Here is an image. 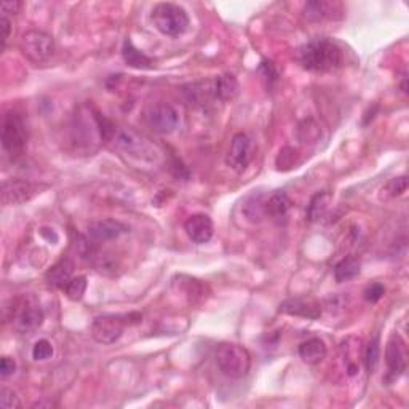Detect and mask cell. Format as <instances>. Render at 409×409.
Segmentation results:
<instances>
[{"label":"cell","mask_w":409,"mask_h":409,"mask_svg":"<svg viewBox=\"0 0 409 409\" xmlns=\"http://www.w3.org/2000/svg\"><path fill=\"white\" fill-rule=\"evenodd\" d=\"M297 59L302 68L310 72H331L341 68L344 61L342 50L330 39H315L302 45L297 52Z\"/></svg>","instance_id":"cell-1"},{"label":"cell","mask_w":409,"mask_h":409,"mask_svg":"<svg viewBox=\"0 0 409 409\" xmlns=\"http://www.w3.org/2000/svg\"><path fill=\"white\" fill-rule=\"evenodd\" d=\"M216 365L229 379H243L251 370V355L243 346L234 342H222L215 352Z\"/></svg>","instance_id":"cell-2"},{"label":"cell","mask_w":409,"mask_h":409,"mask_svg":"<svg viewBox=\"0 0 409 409\" xmlns=\"http://www.w3.org/2000/svg\"><path fill=\"white\" fill-rule=\"evenodd\" d=\"M155 29L168 37H179L190 26L189 14L181 5L161 2L157 3L150 14Z\"/></svg>","instance_id":"cell-3"},{"label":"cell","mask_w":409,"mask_h":409,"mask_svg":"<svg viewBox=\"0 0 409 409\" xmlns=\"http://www.w3.org/2000/svg\"><path fill=\"white\" fill-rule=\"evenodd\" d=\"M19 50L23 57L34 64H45L57 53V43L48 32L40 29H29L19 39Z\"/></svg>","instance_id":"cell-4"},{"label":"cell","mask_w":409,"mask_h":409,"mask_svg":"<svg viewBox=\"0 0 409 409\" xmlns=\"http://www.w3.org/2000/svg\"><path fill=\"white\" fill-rule=\"evenodd\" d=\"M28 144L26 123L18 112H8L2 125V148L12 157H18L24 152Z\"/></svg>","instance_id":"cell-5"},{"label":"cell","mask_w":409,"mask_h":409,"mask_svg":"<svg viewBox=\"0 0 409 409\" xmlns=\"http://www.w3.org/2000/svg\"><path fill=\"white\" fill-rule=\"evenodd\" d=\"M144 120L146 125H148L154 133L170 134L178 128L179 114L171 104L159 101V103L149 106L144 114Z\"/></svg>","instance_id":"cell-6"},{"label":"cell","mask_w":409,"mask_h":409,"mask_svg":"<svg viewBox=\"0 0 409 409\" xmlns=\"http://www.w3.org/2000/svg\"><path fill=\"white\" fill-rule=\"evenodd\" d=\"M130 325L128 315H103L94 318L92 325V336L103 346L115 344L122 337L125 326Z\"/></svg>","instance_id":"cell-7"},{"label":"cell","mask_w":409,"mask_h":409,"mask_svg":"<svg viewBox=\"0 0 409 409\" xmlns=\"http://www.w3.org/2000/svg\"><path fill=\"white\" fill-rule=\"evenodd\" d=\"M109 141H112L114 146L123 152L134 155L138 159H155V148L150 146V143L144 136H141L138 133L131 130H117L115 128L112 138Z\"/></svg>","instance_id":"cell-8"},{"label":"cell","mask_w":409,"mask_h":409,"mask_svg":"<svg viewBox=\"0 0 409 409\" xmlns=\"http://www.w3.org/2000/svg\"><path fill=\"white\" fill-rule=\"evenodd\" d=\"M43 312L37 304L32 302H23L18 307H13L12 323L14 331L23 336L34 335L35 331L42 326L43 323Z\"/></svg>","instance_id":"cell-9"},{"label":"cell","mask_w":409,"mask_h":409,"mask_svg":"<svg viewBox=\"0 0 409 409\" xmlns=\"http://www.w3.org/2000/svg\"><path fill=\"white\" fill-rule=\"evenodd\" d=\"M252 159V139L246 133H237L230 141L226 155V165L235 173H243Z\"/></svg>","instance_id":"cell-10"},{"label":"cell","mask_w":409,"mask_h":409,"mask_svg":"<svg viewBox=\"0 0 409 409\" xmlns=\"http://www.w3.org/2000/svg\"><path fill=\"white\" fill-rule=\"evenodd\" d=\"M40 194V186L26 179H7L2 184V203L5 206L23 205Z\"/></svg>","instance_id":"cell-11"},{"label":"cell","mask_w":409,"mask_h":409,"mask_svg":"<svg viewBox=\"0 0 409 409\" xmlns=\"http://www.w3.org/2000/svg\"><path fill=\"white\" fill-rule=\"evenodd\" d=\"M406 346L405 341L398 335H393L387 342L386 347V363L388 370V379L390 382L400 379L406 371Z\"/></svg>","instance_id":"cell-12"},{"label":"cell","mask_w":409,"mask_h":409,"mask_svg":"<svg viewBox=\"0 0 409 409\" xmlns=\"http://www.w3.org/2000/svg\"><path fill=\"white\" fill-rule=\"evenodd\" d=\"M279 310L281 314L307 318V320H318L321 317V306L317 301L307 299V297H290V299H285L279 306Z\"/></svg>","instance_id":"cell-13"},{"label":"cell","mask_w":409,"mask_h":409,"mask_svg":"<svg viewBox=\"0 0 409 409\" xmlns=\"http://www.w3.org/2000/svg\"><path fill=\"white\" fill-rule=\"evenodd\" d=\"M184 230L194 243L205 245L208 243L211 237L215 234V224L208 215H192L190 218L184 222Z\"/></svg>","instance_id":"cell-14"},{"label":"cell","mask_w":409,"mask_h":409,"mask_svg":"<svg viewBox=\"0 0 409 409\" xmlns=\"http://www.w3.org/2000/svg\"><path fill=\"white\" fill-rule=\"evenodd\" d=\"M128 232V227L117 219H103L88 226V239L92 241H110Z\"/></svg>","instance_id":"cell-15"},{"label":"cell","mask_w":409,"mask_h":409,"mask_svg":"<svg viewBox=\"0 0 409 409\" xmlns=\"http://www.w3.org/2000/svg\"><path fill=\"white\" fill-rule=\"evenodd\" d=\"M267 197L262 192H252L241 205V213L252 224H257L264 218H267Z\"/></svg>","instance_id":"cell-16"},{"label":"cell","mask_w":409,"mask_h":409,"mask_svg":"<svg viewBox=\"0 0 409 409\" xmlns=\"http://www.w3.org/2000/svg\"><path fill=\"white\" fill-rule=\"evenodd\" d=\"M335 13H341V5L325 2V0H314V2H307L304 7V18L310 23H318L323 19H331Z\"/></svg>","instance_id":"cell-17"},{"label":"cell","mask_w":409,"mask_h":409,"mask_svg":"<svg viewBox=\"0 0 409 409\" xmlns=\"http://www.w3.org/2000/svg\"><path fill=\"white\" fill-rule=\"evenodd\" d=\"M332 201V194L330 190H320L312 197L309 206H307V221L320 222L330 211Z\"/></svg>","instance_id":"cell-18"},{"label":"cell","mask_w":409,"mask_h":409,"mask_svg":"<svg viewBox=\"0 0 409 409\" xmlns=\"http://www.w3.org/2000/svg\"><path fill=\"white\" fill-rule=\"evenodd\" d=\"M326 353V344L320 337H312V339L302 342L299 346V357L307 365H318V363L325 360Z\"/></svg>","instance_id":"cell-19"},{"label":"cell","mask_w":409,"mask_h":409,"mask_svg":"<svg viewBox=\"0 0 409 409\" xmlns=\"http://www.w3.org/2000/svg\"><path fill=\"white\" fill-rule=\"evenodd\" d=\"M72 274H74V262L69 259H61L47 272V281L54 288L64 290L66 285L72 280Z\"/></svg>","instance_id":"cell-20"},{"label":"cell","mask_w":409,"mask_h":409,"mask_svg":"<svg viewBox=\"0 0 409 409\" xmlns=\"http://www.w3.org/2000/svg\"><path fill=\"white\" fill-rule=\"evenodd\" d=\"M240 94V83L232 74H222L215 80V96L221 101H234Z\"/></svg>","instance_id":"cell-21"},{"label":"cell","mask_w":409,"mask_h":409,"mask_svg":"<svg viewBox=\"0 0 409 409\" xmlns=\"http://www.w3.org/2000/svg\"><path fill=\"white\" fill-rule=\"evenodd\" d=\"M122 57H123V61L128 64L130 68H134V69H150L154 64L152 59L146 57L143 52H139V50L131 43L130 39H126L123 42Z\"/></svg>","instance_id":"cell-22"},{"label":"cell","mask_w":409,"mask_h":409,"mask_svg":"<svg viewBox=\"0 0 409 409\" xmlns=\"http://www.w3.org/2000/svg\"><path fill=\"white\" fill-rule=\"evenodd\" d=\"M292 201L283 190H277L267 197V216L270 218H283L291 210Z\"/></svg>","instance_id":"cell-23"},{"label":"cell","mask_w":409,"mask_h":409,"mask_svg":"<svg viewBox=\"0 0 409 409\" xmlns=\"http://www.w3.org/2000/svg\"><path fill=\"white\" fill-rule=\"evenodd\" d=\"M361 262L357 257H344L335 266V279L337 283H346L360 275Z\"/></svg>","instance_id":"cell-24"},{"label":"cell","mask_w":409,"mask_h":409,"mask_svg":"<svg viewBox=\"0 0 409 409\" xmlns=\"http://www.w3.org/2000/svg\"><path fill=\"white\" fill-rule=\"evenodd\" d=\"M361 357H363V363H365L366 371L370 372V375H372L379 365V358H381V346H379L377 337L368 342L365 348H363Z\"/></svg>","instance_id":"cell-25"},{"label":"cell","mask_w":409,"mask_h":409,"mask_svg":"<svg viewBox=\"0 0 409 409\" xmlns=\"http://www.w3.org/2000/svg\"><path fill=\"white\" fill-rule=\"evenodd\" d=\"M408 190V178L405 174L392 178L388 183L381 189V199L382 200H393L397 197H401Z\"/></svg>","instance_id":"cell-26"},{"label":"cell","mask_w":409,"mask_h":409,"mask_svg":"<svg viewBox=\"0 0 409 409\" xmlns=\"http://www.w3.org/2000/svg\"><path fill=\"white\" fill-rule=\"evenodd\" d=\"M301 163V154L295 148H283L280 150L279 157L275 160L277 168L280 171H288L291 168H296Z\"/></svg>","instance_id":"cell-27"},{"label":"cell","mask_w":409,"mask_h":409,"mask_svg":"<svg viewBox=\"0 0 409 409\" xmlns=\"http://www.w3.org/2000/svg\"><path fill=\"white\" fill-rule=\"evenodd\" d=\"M186 283L181 281V285L184 286V295L188 296V299L190 304H197V302H201L206 297L205 291H206V285L201 283L200 280L197 279H190V277H186Z\"/></svg>","instance_id":"cell-28"},{"label":"cell","mask_w":409,"mask_h":409,"mask_svg":"<svg viewBox=\"0 0 409 409\" xmlns=\"http://www.w3.org/2000/svg\"><path fill=\"white\" fill-rule=\"evenodd\" d=\"M87 286H88L87 279H85L83 275H80L70 280L69 283L66 285L64 291L70 301H80L83 297L85 291H87Z\"/></svg>","instance_id":"cell-29"},{"label":"cell","mask_w":409,"mask_h":409,"mask_svg":"<svg viewBox=\"0 0 409 409\" xmlns=\"http://www.w3.org/2000/svg\"><path fill=\"white\" fill-rule=\"evenodd\" d=\"M0 408L2 409L21 408V401H19V397L17 395V392L8 387H2V390H0Z\"/></svg>","instance_id":"cell-30"},{"label":"cell","mask_w":409,"mask_h":409,"mask_svg":"<svg viewBox=\"0 0 409 409\" xmlns=\"http://www.w3.org/2000/svg\"><path fill=\"white\" fill-rule=\"evenodd\" d=\"M53 355V346L47 339H40L32 347V358L37 361H45Z\"/></svg>","instance_id":"cell-31"},{"label":"cell","mask_w":409,"mask_h":409,"mask_svg":"<svg viewBox=\"0 0 409 409\" xmlns=\"http://www.w3.org/2000/svg\"><path fill=\"white\" fill-rule=\"evenodd\" d=\"M320 136V128L309 120V122H304L299 126V139L302 143H315Z\"/></svg>","instance_id":"cell-32"},{"label":"cell","mask_w":409,"mask_h":409,"mask_svg":"<svg viewBox=\"0 0 409 409\" xmlns=\"http://www.w3.org/2000/svg\"><path fill=\"white\" fill-rule=\"evenodd\" d=\"M383 295H386V286L381 283H372L371 286L366 288L365 292H363V297H365L366 302L375 304V302L382 299Z\"/></svg>","instance_id":"cell-33"},{"label":"cell","mask_w":409,"mask_h":409,"mask_svg":"<svg viewBox=\"0 0 409 409\" xmlns=\"http://www.w3.org/2000/svg\"><path fill=\"white\" fill-rule=\"evenodd\" d=\"M10 35H12V21L8 17H2L0 18V48L2 52L7 48Z\"/></svg>","instance_id":"cell-34"},{"label":"cell","mask_w":409,"mask_h":409,"mask_svg":"<svg viewBox=\"0 0 409 409\" xmlns=\"http://www.w3.org/2000/svg\"><path fill=\"white\" fill-rule=\"evenodd\" d=\"M17 371V363H14L13 358L10 357H3L2 361H0V376L2 379H7Z\"/></svg>","instance_id":"cell-35"},{"label":"cell","mask_w":409,"mask_h":409,"mask_svg":"<svg viewBox=\"0 0 409 409\" xmlns=\"http://www.w3.org/2000/svg\"><path fill=\"white\" fill-rule=\"evenodd\" d=\"M21 8H23V2H18V0H5L2 3V17L18 14Z\"/></svg>","instance_id":"cell-36"},{"label":"cell","mask_w":409,"mask_h":409,"mask_svg":"<svg viewBox=\"0 0 409 409\" xmlns=\"http://www.w3.org/2000/svg\"><path fill=\"white\" fill-rule=\"evenodd\" d=\"M53 406H57L53 401H37L32 405V408H53Z\"/></svg>","instance_id":"cell-37"}]
</instances>
